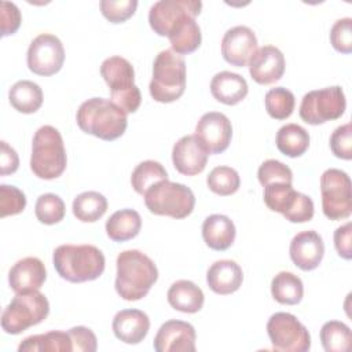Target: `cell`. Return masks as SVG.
<instances>
[{
    "label": "cell",
    "instance_id": "7dc6e473",
    "mask_svg": "<svg viewBox=\"0 0 352 352\" xmlns=\"http://www.w3.org/2000/svg\"><path fill=\"white\" fill-rule=\"evenodd\" d=\"M19 166V158L16 151L4 140L0 142V175H11L16 172Z\"/></svg>",
    "mask_w": 352,
    "mask_h": 352
},
{
    "label": "cell",
    "instance_id": "44dd1931",
    "mask_svg": "<svg viewBox=\"0 0 352 352\" xmlns=\"http://www.w3.org/2000/svg\"><path fill=\"white\" fill-rule=\"evenodd\" d=\"M111 327L120 341L135 345L146 338L150 330V319L140 309H122L116 314Z\"/></svg>",
    "mask_w": 352,
    "mask_h": 352
},
{
    "label": "cell",
    "instance_id": "8d00e7d4",
    "mask_svg": "<svg viewBox=\"0 0 352 352\" xmlns=\"http://www.w3.org/2000/svg\"><path fill=\"white\" fill-rule=\"evenodd\" d=\"M66 213L65 202L56 194L47 192L41 194L34 205V214L37 220L43 224L52 226L63 220Z\"/></svg>",
    "mask_w": 352,
    "mask_h": 352
},
{
    "label": "cell",
    "instance_id": "30bf717a",
    "mask_svg": "<svg viewBox=\"0 0 352 352\" xmlns=\"http://www.w3.org/2000/svg\"><path fill=\"white\" fill-rule=\"evenodd\" d=\"M323 214L330 220H344L352 213L351 179L346 172L330 168L320 176Z\"/></svg>",
    "mask_w": 352,
    "mask_h": 352
},
{
    "label": "cell",
    "instance_id": "9c48e42d",
    "mask_svg": "<svg viewBox=\"0 0 352 352\" xmlns=\"http://www.w3.org/2000/svg\"><path fill=\"white\" fill-rule=\"evenodd\" d=\"M346 100L340 85L309 91L301 99L300 117L309 125L324 124L340 118L345 113Z\"/></svg>",
    "mask_w": 352,
    "mask_h": 352
},
{
    "label": "cell",
    "instance_id": "3957f363",
    "mask_svg": "<svg viewBox=\"0 0 352 352\" xmlns=\"http://www.w3.org/2000/svg\"><path fill=\"white\" fill-rule=\"evenodd\" d=\"M52 263L58 275L72 283L98 279L106 265L102 250L94 245H60L54 250Z\"/></svg>",
    "mask_w": 352,
    "mask_h": 352
},
{
    "label": "cell",
    "instance_id": "5b68a950",
    "mask_svg": "<svg viewBox=\"0 0 352 352\" xmlns=\"http://www.w3.org/2000/svg\"><path fill=\"white\" fill-rule=\"evenodd\" d=\"M186 89V62L172 50L161 51L153 63L148 85L151 98L160 103L177 100Z\"/></svg>",
    "mask_w": 352,
    "mask_h": 352
},
{
    "label": "cell",
    "instance_id": "7c38bea8",
    "mask_svg": "<svg viewBox=\"0 0 352 352\" xmlns=\"http://www.w3.org/2000/svg\"><path fill=\"white\" fill-rule=\"evenodd\" d=\"M26 62L30 72L37 76H52L58 73L65 62L62 41L50 33L34 37L28 48Z\"/></svg>",
    "mask_w": 352,
    "mask_h": 352
},
{
    "label": "cell",
    "instance_id": "6da1fadb",
    "mask_svg": "<svg viewBox=\"0 0 352 352\" xmlns=\"http://www.w3.org/2000/svg\"><path fill=\"white\" fill-rule=\"evenodd\" d=\"M116 292L126 301H138L147 296L158 279L154 261L136 249L124 250L117 256Z\"/></svg>",
    "mask_w": 352,
    "mask_h": 352
},
{
    "label": "cell",
    "instance_id": "60d3db41",
    "mask_svg": "<svg viewBox=\"0 0 352 352\" xmlns=\"http://www.w3.org/2000/svg\"><path fill=\"white\" fill-rule=\"evenodd\" d=\"M103 16L111 23H121L129 19L138 7L136 0H102L99 3Z\"/></svg>",
    "mask_w": 352,
    "mask_h": 352
},
{
    "label": "cell",
    "instance_id": "7a4b0ae2",
    "mask_svg": "<svg viewBox=\"0 0 352 352\" xmlns=\"http://www.w3.org/2000/svg\"><path fill=\"white\" fill-rule=\"evenodd\" d=\"M78 128L102 140H116L124 135L126 113L110 99L91 98L82 102L76 114Z\"/></svg>",
    "mask_w": 352,
    "mask_h": 352
},
{
    "label": "cell",
    "instance_id": "7bdbcfd3",
    "mask_svg": "<svg viewBox=\"0 0 352 352\" xmlns=\"http://www.w3.org/2000/svg\"><path fill=\"white\" fill-rule=\"evenodd\" d=\"M330 148L337 158H352V126L349 122L338 126L330 136Z\"/></svg>",
    "mask_w": 352,
    "mask_h": 352
},
{
    "label": "cell",
    "instance_id": "7402d4cb",
    "mask_svg": "<svg viewBox=\"0 0 352 352\" xmlns=\"http://www.w3.org/2000/svg\"><path fill=\"white\" fill-rule=\"evenodd\" d=\"M242 280V268L232 260H217L209 267L206 272V282L209 289L221 296L235 293L241 287Z\"/></svg>",
    "mask_w": 352,
    "mask_h": 352
},
{
    "label": "cell",
    "instance_id": "74e56055",
    "mask_svg": "<svg viewBox=\"0 0 352 352\" xmlns=\"http://www.w3.org/2000/svg\"><path fill=\"white\" fill-rule=\"evenodd\" d=\"M314 201L308 195L294 190L286 201L282 214L290 223H305L314 217Z\"/></svg>",
    "mask_w": 352,
    "mask_h": 352
},
{
    "label": "cell",
    "instance_id": "4dcf8cb0",
    "mask_svg": "<svg viewBox=\"0 0 352 352\" xmlns=\"http://www.w3.org/2000/svg\"><path fill=\"white\" fill-rule=\"evenodd\" d=\"M271 294L279 304L296 305L304 296L302 280L293 272L280 271L272 278Z\"/></svg>",
    "mask_w": 352,
    "mask_h": 352
},
{
    "label": "cell",
    "instance_id": "4fadbf2b",
    "mask_svg": "<svg viewBox=\"0 0 352 352\" xmlns=\"http://www.w3.org/2000/svg\"><path fill=\"white\" fill-rule=\"evenodd\" d=\"M202 10L199 0H160L150 7L148 23L158 36L168 37L172 29L187 16H197Z\"/></svg>",
    "mask_w": 352,
    "mask_h": 352
},
{
    "label": "cell",
    "instance_id": "b9f144b4",
    "mask_svg": "<svg viewBox=\"0 0 352 352\" xmlns=\"http://www.w3.org/2000/svg\"><path fill=\"white\" fill-rule=\"evenodd\" d=\"M330 43L341 54L352 52V19L342 18L334 22L330 30Z\"/></svg>",
    "mask_w": 352,
    "mask_h": 352
},
{
    "label": "cell",
    "instance_id": "d6986e66",
    "mask_svg": "<svg viewBox=\"0 0 352 352\" xmlns=\"http://www.w3.org/2000/svg\"><path fill=\"white\" fill-rule=\"evenodd\" d=\"M292 261L302 271L315 270L324 254V243L322 236L314 231H301L293 236L289 248Z\"/></svg>",
    "mask_w": 352,
    "mask_h": 352
},
{
    "label": "cell",
    "instance_id": "5bb4252c",
    "mask_svg": "<svg viewBox=\"0 0 352 352\" xmlns=\"http://www.w3.org/2000/svg\"><path fill=\"white\" fill-rule=\"evenodd\" d=\"M195 136L202 142L209 154H220L230 146L232 138L231 121L219 111L205 113L197 122Z\"/></svg>",
    "mask_w": 352,
    "mask_h": 352
},
{
    "label": "cell",
    "instance_id": "f6af8a7d",
    "mask_svg": "<svg viewBox=\"0 0 352 352\" xmlns=\"http://www.w3.org/2000/svg\"><path fill=\"white\" fill-rule=\"evenodd\" d=\"M0 21H1V36L14 34L21 26V11L10 1L0 3Z\"/></svg>",
    "mask_w": 352,
    "mask_h": 352
},
{
    "label": "cell",
    "instance_id": "ac0fdd59",
    "mask_svg": "<svg viewBox=\"0 0 352 352\" xmlns=\"http://www.w3.org/2000/svg\"><path fill=\"white\" fill-rule=\"evenodd\" d=\"M250 77L261 85L279 81L285 73V56L274 45H264L254 51L249 60Z\"/></svg>",
    "mask_w": 352,
    "mask_h": 352
},
{
    "label": "cell",
    "instance_id": "e575fe53",
    "mask_svg": "<svg viewBox=\"0 0 352 352\" xmlns=\"http://www.w3.org/2000/svg\"><path fill=\"white\" fill-rule=\"evenodd\" d=\"M265 110L275 120H286L292 116L296 104V98L292 91L283 87L271 88L264 98Z\"/></svg>",
    "mask_w": 352,
    "mask_h": 352
},
{
    "label": "cell",
    "instance_id": "f1b7e54d",
    "mask_svg": "<svg viewBox=\"0 0 352 352\" xmlns=\"http://www.w3.org/2000/svg\"><path fill=\"white\" fill-rule=\"evenodd\" d=\"M168 38L170 41L172 51L179 55H187L201 45V28L195 22L194 16H187L172 29Z\"/></svg>",
    "mask_w": 352,
    "mask_h": 352
},
{
    "label": "cell",
    "instance_id": "8992f818",
    "mask_svg": "<svg viewBox=\"0 0 352 352\" xmlns=\"http://www.w3.org/2000/svg\"><path fill=\"white\" fill-rule=\"evenodd\" d=\"M100 74L109 85L111 102L126 114L135 113L140 106L142 95L135 85V70L131 62L118 55L110 56L102 62Z\"/></svg>",
    "mask_w": 352,
    "mask_h": 352
},
{
    "label": "cell",
    "instance_id": "d590c367",
    "mask_svg": "<svg viewBox=\"0 0 352 352\" xmlns=\"http://www.w3.org/2000/svg\"><path fill=\"white\" fill-rule=\"evenodd\" d=\"M206 184L212 192L227 197L238 191L241 186V177L234 168L221 165L213 168L209 172L206 177Z\"/></svg>",
    "mask_w": 352,
    "mask_h": 352
},
{
    "label": "cell",
    "instance_id": "277c9868",
    "mask_svg": "<svg viewBox=\"0 0 352 352\" xmlns=\"http://www.w3.org/2000/svg\"><path fill=\"white\" fill-rule=\"evenodd\" d=\"M67 164L66 150L60 132L52 125L40 126L32 142L30 169L44 180L59 177Z\"/></svg>",
    "mask_w": 352,
    "mask_h": 352
},
{
    "label": "cell",
    "instance_id": "f546056e",
    "mask_svg": "<svg viewBox=\"0 0 352 352\" xmlns=\"http://www.w3.org/2000/svg\"><path fill=\"white\" fill-rule=\"evenodd\" d=\"M275 143L282 154L296 158L308 150L309 133L298 124H286L278 129Z\"/></svg>",
    "mask_w": 352,
    "mask_h": 352
},
{
    "label": "cell",
    "instance_id": "ab89813d",
    "mask_svg": "<svg viewBox=\"0 0 352 352\" xmlns=\"http://www.w3.org/2000/svg\"><path fill=\"white\" fill-rule=\"evenodd\" d=\"M26 206V197L15 186H0V217L14 216L23 212Z\"/></svg>",
    "mask_w": 352,
    "mask_h": 352
},
{
    "label": "cell",
    "instance_id": "cb8c5ba5",
    "mask_svg": "<svg viewBox=\"0 0 352 352\" xmlns=\"http://www.w3.org/2000/svg\"><path fill=\"white\" fill-rule=\"evenodd\" d=\"M235 234V226L226 214H210L202 223V238L213 250H227L234 243Z\"/></svg>",
    "mask_w": 352,
    "mask_h": 352
},
{
    "label": "cell",
    "instance_id": "d4e9b609",
    "mask_svg": "<svg viewBox=\"0 0 352 352\" xmlns=\"http://www.w3.org/2000/svg\"><path fill=\"white\" fill-rule=\"evenodd\" d=\"M166 298L173 309L184 314H195L201 311L205 301L201 287L187 279L173 282L168 290Z\"/></svg>",
    "mask_w": 352,
    "mask_h": 352
},
{
    "label": "cell",
    "instance_id": "e0dca14e",
    "mask_svg": "<svg viewBox=\"0 0 352 352\" xmlns=\"http://www.w3.org/2000/svg\"><path fill=\"white\" fill-rule=\"evenodd\" d=\"M209 151L195 135L180 138L172 148V162L175 169L186 176L201 173L208 162Z\"/></svg>",
    "mask_w": 352,
    "mask_h": 352
},
{
    "label": "cell",
    "instance_id": "484cf974",
    "mask_svg": "<svg viewBox=\"0 0 352 352\" xmlns=\"http://www.w3.org/2000/svg\"><path fill=\"white\" fill-rule=\"evenodd\" d=\"M142 228V217L133 209L114 212L106 221V234L114 242H125L135 238Z\"/></svg>",
    "mask_w": 352,
    "mask_h": 352
},
{
    "label": "cell",
    "instance_id": "4316f807",
    "mask_svg": "<svg viewBox=\"0 0 352 352\" xmlns=\"http://www.w3.org/2000/svg\"><path fill=\"white\" fill-rule=\"evenodd\" d=\"M19 352H70L73 344L69 333L52 330L45 334L26 337L18 346Z\"/></svg>",
    "mask_w": 352,
    "mask_h": 352
},
{
    "label": "cell",
    "instance_id": "603a6c76",
    "mask_svg": "<svg viewBox=\"0 0 352 352\" xmlns=\"http://www.w3.org/2000/svg\"><path fill=\"white\" fill-rule=\"evenodd\" d=\"M249 87L246 80L232 72H220L216 73L210 81L212 96L227 106H234L242 102L248 95Z\"/></svg>",
    "mask_w": 352,
    "mask_h": 352
},
{
    "label": "cell",
    "instance_id": "ee69618b",
    "mask_svg": "<svg viewBox=\"0 0 352 352\" xmlns=\"http://www.w3.org/2000/svg\"><path fill=\"white\" fill-rule=\"evenodd\" d=\"M72 338L73 351L77 352H95L98 348V340L94 331L85 326H74L69 331Z\"/></svg>",
    "mask_w": 352,
    "mask_h": 352
},
{
    "label": "cell",
    "instance_id": "83f0119b",
    "mask_svg": "<svg viewBox=\"0 0 352 352\" xmlns=\"http://www.w3.org/2000/svg\"><path fill=\"white\" fill-rule=\"evenodd\" d=\"M8 99L16 111L32 114L43 104V91L38 84L30 80H21L10 88Z\"/></svg>",
    "mask_w": 352,
    "mask_h": 352
},
{
    "label": "cell",
    "instance_id": "52a82bcc",
    "mask_svg": "<svg viewBox=\"0 0 352 352\" xmlns=\"http://www.w3.org/2000/svg\"><path fill=\"white\" fill-rule=\"evenodd\" d=\"M143 198L146 208L153 214L173 219L190 216L195 206V197L191 188L170 180L155 183L144 192Z\"/></svg>",
    "mask_w": 352,
    "mask_h": 352
},
{
    "label": "cell",
    "instance_id": "ffe728a7",
    "mask_svg": "<svg viewBox=\"0 0 352 352\" xmlns=\"http://www.w3.org/2000/svg\"><path fill=\"white\" fill-rule=\"evenodd\" d=\"M47 279L44 263L37 257H25L18 260L8 272L10 287L15 293L38 290Z\"/></svg>",
    "mask_w": 352,
    "mask_h": 352
},
{
    "label": "cell",
    "instance_id": "2e32d148",
    "mask_svg": "<svg viewBox=\"0 0 352 352\" xmlns=\"http://www.w3.org/2000/svg\"><path fill=\"white\" fill-rule=\"evenodd\" d=\"M257 50V37L248 26H234L221 38V55L232 66L243 67Z\"/></svg>",
    "mask_w": 352,
    "mask_h": 352
},
{
    "label": "cell",
    "instance_id": "8fae6325",
    "mask_svg": "<svg viewBox=\"0 0 352 352\" xmlns=\"http://www.w3.org/2000/svg\"><path fill=\"white\" fill-rule=\"evenodd\" d=\"M267 333L272 348L282 352H307L311 336L307 327L289 312H276L267 322Z\"/></svg>",
    "mask_w": 352,
    "mask_h": 352
},
{
    "label": "cell",
    "instance_id": "836d02e7",
    "mask_svg": "<svg viewBox=\"0 0 352 352\" xmlns=\"http://www.w3.org/2000/svg\"><path fill=\"white\" fill-rule=\"evenodd\" d=\"M352 341L351 329L340 320H329L320 329V342L326 352H345Z\"/></svg>",
    "mask_w": 352,
    "mask_h": 352
},
{
    "label": "cell",
    "instance_id": "f35d334b",
    "mask_svg": "<svg viewBox=\"0 0 352 352\" xmlns=\"http://www.w3.org/2000/svg\"><path fill=\"white\" fill-rule=\"evenodd\" d=\"M258 182L263 187L271 183H290L293 182L292 169L278 160L264 161L257 170Z\"/></svg>",
    "mask_w": 352,
    "mask_h": 352
},
{
    "label": "cell",
    "instance_id": "d6a6232c",
    "mask_svg": "<svg viewBox=\"0 0 352 352\" xmlns=\"http://www.w3.org/2000/svg\"><path fill=\"white\" fill-rule=\"evenodd\" d=\"M162 180H168L166 169L162 166V164L153 160H147L138 164L131 176L132 187L140 195H144V192L151 186Z\"/></svg>",
    "mask_w": 352,
    "mask_h": 352
},
{
    "label": "cell",
    "instance_id": "bcb514c9",
    "mask_svg": "<svg viewBox=\"0 0 352 352\" xmlns=\"http://www.w3.org/2000/svg\"><path fill=\"white\" fill-rule=\"evenodd\" d=\"M334 246L340 257L351 260L352 257V224L351 221L340 226L334 231Z\"/></svg>",
    "mask_w": 352,
    "mask_h": 352
},
{
    "label": "cell",
    "instance_id": "ba28073f",
    "mask_svg": "<svg viewBox=\"0 0 352 352\" xmlns=\"http://www.w3.org/2000/svg\"><path fill=\"white\" fill-rule=\"evenodd\" d=\"M50 314V302L38 290L15 293L1 314V329L7 334H21L41 323Z\"/></svg>",
    "mask_w": 352,
    "mask_h": 352
},
{
    "label": "cell",
    "instance_id": "9a60e30c",
    "mask_svg": "<svg viewBox=\"0 0 352 352\" xmlns=\"http://www.w3.org/2000/svg\"><path fill=\"white\" fill-rule=\"evenodd\" d=\"M195 337L192 324L170 319L162 323L158 329L153 346L157 352H194Z\"/></svg>",
    "mask_w": 352,
    "mask_h": 352
},
{
    "label": "cell",
    "instance_id": "1f68e13d",
    "mask_svg": "<svg viewBox=\"0 0 352 352\" xmlns=\"http://www.w3.org/2000/svg\"><path fill=\"white\" fill-rule=\"evenodd\" d=\"M73 214L82 223L98 221L107 210V199L98 191H84L73 201Z\"/></svg>",
    "mask_w": 352,
    "mask_h": 352
}]
</instances>
